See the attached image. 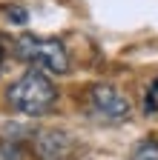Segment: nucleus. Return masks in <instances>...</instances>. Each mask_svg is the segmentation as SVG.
I'll return each instance as SVG.
<instances>
[{"mask_svg": "<svg viewBox=\"0 0 158 160\" xmlns=\"http://www.w3.org/2000/svg\"><path fill=\"white\" fill-rule=\"evenodd\" d=\"M6 100L26 117H43L57 103V86L43 74V69H29L6 89Z\"/></svg>", "mask_w": 158, "mask_h": 160, "instance_id": "f257e3e1", "label": "nucleus"}, {"mask_svg": "<svg viewBox=\"0 0 158 160\" xmlns=\"http://www.w3.org/2000/svg\"><path fill=\"white\" fill-rule=\"evenodd\" d=\"M14 57L35 66V69L52 72V74H66L69 72V52L57 37L23 34V37L14 40Z\"/></svg>", "mask_w": 158, "mask_h": 160, "instance_id": "f03ea898", "label": "nucleus"}, {"mask_svg": "<svg viewBox=\"0 0 158 160\" xmlns=\"http://www.w3.org/2000/svg\"><path fill=\"white\" fill-rule=\"evenodd\" d=\"M86 103H89V114L98 117V120H104V123H121V120H127L129 112H132L129 100L115 86H106V83L92 86L89 94H86Z\"/></svg>", "mask_w": 158, "mask_h": 160, "instance_id": "7ed1b4c3", "label": "nucleus"}, {"mask_svg": "<svg viewBox=\"0 0 158 160\" xmlns=\"http://www.w3.org/2000/svg\"><path fill=\"white\" fill-rule=\"evenodd\" d=\"M35 154L41 160H75L78 140L63 129H43L35 134Z\"/></svg>", "mask_w": 158, "mask_h": 160, "instance_id": "20e7f679", "label": "nucleus"}, {"mask_svg": "<svg viewBox=\"0 0 158 160\" xmlns=\"http://www.w3.org/2000/svg\"><path fill=\"white\" fill-rule=\"evenodd\" d=\"M129 160H158V140H155V137L141 140V143L132 149Z\"/></svg>", "mask_w": 158, "mask_h": 160, "instance_id": "39448f33", "label": "nucleus"}, {"mask_svg": "<svg viewBox=\"0 0 158 160\" xmlns=\"http://www.w3.org/2000/svg\"><path fill=\"white\" fill-rule=\"evenodd\" d=\"M144 112H147V114L158 112V80L152 83V89L147 92V100H144Z\"/></svg>", "mask_w": 158, "mask_h": 160, "instance_id": "423d86ee", "label": "nucleus"}, {"mask_svg": "<svg viewBox=\"0 0 158 160\" xmlns=\"http://www.w3.org/2000/svg\"><path fill=\"white\" fill-rule=\"evenodd\" d=\"M6 14H9L12 23H26V20H29V12H26V9H20V6H9V9H6Z\"/></svg>", "mask_w": 158, "mask_h": 160, "instance_id": "0eeeda50", "label": "nucleus"}, {"mask_svg": "<svg viewBox=\"0 0 158 160\" xmlns=\"http://www.w3.org/2000/svg\"><path fill=\"white\" fill-rule=\"evenodd\" d=\"M0 63H3V46H0Z\"/></svg>", "mask_w": 158, "mask_h": 160, "instance_id": "6e6552de", "label": "nucleus"}]
</instances>
